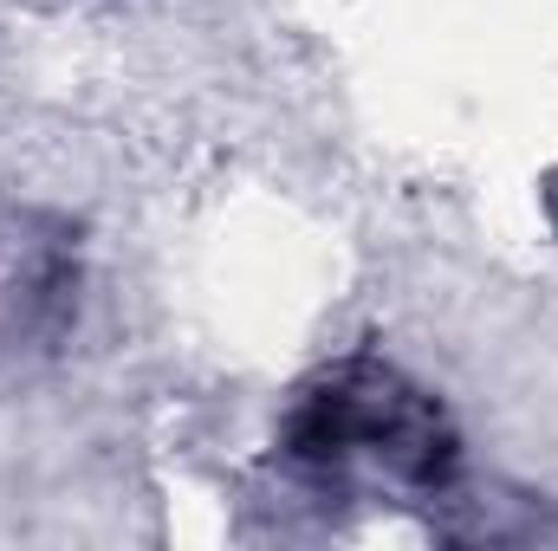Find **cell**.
I'll return each instance as SVG.
<instances>
[{
    "label": "cell",
    "instance_id": "6da1fadb",
    "mask_svg": "<svg viewBox=\"0 0 558 551\" xmlns=\"http://www.w3.org/2000/svg\"><path fill=\"white\" fill-rule=\"evenodd\" d=\"M279 454L312 487L364 500H428L461 467L448 409L384 357H344L318 370L286 409Z\"/></svg>",
    "mask_w": 558,
    "mask_h": 551
}]
</instances>
